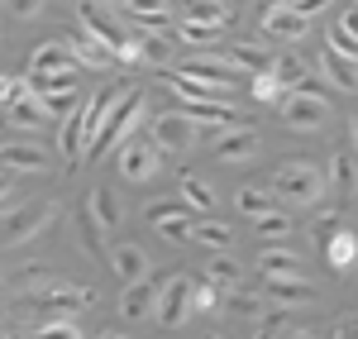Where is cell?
Instances as JSON below:
<instances>
[{
  "label": "cell",
  "instance_id": "cell-55",
  "mask_svg": "<svg viewBox=\"0 0 358 339\" xmlns=\"http://www.w3.org/2000/svg\"><path fill=\"white\" fill-rule=\"evenodd\" d=\"M201 339H220V335H201Z\"/></svg>",
  "mask_w": 358,
  "mask_h": 339
},
{
  "label": "cell",
  "instance_id": "cell-8",
  "mask_svg": "<svg viewBox=\"0 0 358 339\" xmlns=\"http://www.w3.org/2000/svg\"><path fill=\"white\" fill-rule=\"evenodd\" d=\"M153 148L158 153H187V148H196L201 143V129H196L187 115H177V110H167V115H158L153 120Z\"/></svg>",
  "mask_w": 358,
  "mask_h": 339
},
{
  "label": "cell",
  "instance_id": "cell-43",
  "mask_svg": "<svg viewBox=\"0 0 358 339\" xmlns=\"http://www.w3.org/2000/svg\"><path fill=\"white\" fill-rule=\"evenodd\" d=\"M53 282L57 277L48 273V268H29V273H20V291H29V296H34V291H48Z\"/></svg>",
  "mask_w": 358,
  "mask_h": 339
},
{
  "label": "cell",
  "instance_id": "cell-11",
  "mask_svg": "<svg viewBox=\"0 0 358 339\" xmlns=\"http://www.w3.org/2000/svg\"><path fill=\"white\" fill-rule=\"evenodd\" d=\"M273 77L282 91H306V96H320L325 101V86L310 77V62H301V57H273Z\"/></svg>",
  "mask_w": 358,
  "mask_h": 339
},
{
  "label": "cell",
  "instance_id": "cell-20",
  "mask_svg": "<svg viewBox=\"0 0 358 339\" xmlns=\"http://www.w3.org/2000/svg\"><path fill=\"white\" fill-rule=\"evenodd\" d=\"M258 273H263V277H301V258H296V249L268 244V249L258 254Z\"/></svg>",
  "mask_w": 358,
  "mask_h": 339
},
{
  "label": "cell",
  "instance_id": "cell-25",
  "mask_svg": "<svg viewBox=\"0 0 358 339\" xmlns=\"http://www.w3.org/2000/svg\"><path fill=\"white\" fill-rule=\"evenodd\" d=\"M263 282H268V296H277L282 306H306L315 296V287L306 277H263Z\"/></svg>",
  "mask_w": 358,
  "mask_h": 339
},
{
  "label": "cell",
  "instance_id": "cell-26",
  "mask_svg": "<svg viewBox=\"0 0 358 339\" xmlns=\"http://www.w3.org/2000/svg\"><path fill=\"white\" fill-rule=\"evenodd\" d=\"M134 43H138V62H148V67L172 62V34H134Z\"/></svg>",
  "mask_w": 358,
  "mask_h": 339
},
{
  "label": "cell",
  "instance_id": "cell-53",
  "mask_svg": "<svg viewBox=\"0 0 358 339\" xmlns=\"http://www.w3.org/2000/svg\"><path fill=\"white\" fill-rule=\"evenodd\" d=\"M96 5H106V10H124V0H96Z\"/></svg>",
  "mask_w": 358,
  "mask_h": 339
},
{
  "label": "cell",
  "instance_id": "cell-5",
  "mask_svg": "<svg viewBox=\"0 0 358 339\" xmlns=\"http://www.w3.org/2000/svg\"><path fill=\"white\" fill-rule=\"evenodd\" d=\"M277 106H282V124L296 129V134H315V129H325V120H330V106H325L320 96H306V91H287Z\"/></svg>",
  "mask_w": 358,
  "mask_h": 339
},
{
  "label": "cell",
  "instance_id": "cell-21",
  "mask_svg": "<svg viewBox=\"0 0 358 339\" xmlns=\"http://www.w3.org/2000/svg\"><path fill=\"white\" fill-rule=\"evenodd\" d=\"M62 48H67V57H72L77 67H110V62H115L110 48H101V43H96V38H86V34H72Z\"/></svg>",
  "mask_w": 358,
  "mask_h": 339
},
{
  "label": "cell",
  "instance_id": "cell-24",
  "mask_svg": "<svg viewBox=\"0 0 358 339\" xmlns=\"http://www.w3.org/2000/svg\"><path fill=\"white\" fill-rule=\"evenodd\" d=\"M320 67H325V77H330L339 91H358V62H354V57L325 48V53H320Z\"/></svg>",
  "mask_w": 358,
  "mask_h": 339
},
{
  "label": "cell",
  "instance_id": "cell-34",
  "mask_svg": "<svg viewBox=\"0 0 358 339\" xmlns=\"http://www.w3.org/2000/svg\"><path fill=\"white\" fill-rule=\"evenodd\" d=\"M187 239H196V244H206V249H229V225H220V220H201V225L187 229Z\"/></svg>",
  "mask_w": 358,
  "mask_h": 339
},
{
  "label": "cell",
  "instance_id": "cell-50",
  "mask_svg": "<svg viewBox=\"0 0 358 339\" xmlns=\"http://www.w3.org/2000/svg\"><path fill=\"white\" fill-rule=\"evenodd\" d=\"M5 106H10V77L0 72V110H5Z\"/></svg>",
  "mask_w": 358,
  "mask_h": 339
},
{
  "label": "cell",
  "instance_id": "cell-30",
  "mask_svg": "<svg viewBox=\"0 0 358 339\" xmlns=\"http://www.w3.org/2000/svg\"><path fill=\"white\" fill-rule=\"evenodd\" d=\"M77 239H82V249L91 258H101V249H106V234H101V225H96V215H91V205H77Z\"/></svg>",
  "mask_w": 358,
  "mask_h": 339
},
{
  "label": "cell",
  "instance_id": "cell-49",
  "mask_svg": "<svg viewBox=\"0 0 358 339\" xmlns=\"http://www.w3.org/2000/svg\"><path fill=\"white\" fill-rule=\"evenodd\" d=\"M277 339H315V330H277Z\"/></svg>",
  "mask_w": 358,
  "mask_h": 339
},
{
  "label": "cell",
  "instance_id": "cell-19",
  "mask_svg": "<svg viewBox=\"0 0 358 339\" xmlns=\"http://www.w3.org/2000/svg\"><path fill=\"white\" fill-rule=\"evenodd\" d=\"M224 62H229L234 72H253V77L273 72V53L258 48V43H229V48H224Z\"/></svg>",
  "mask_w": 358,
  "mask_h": 339
},
{
  "label": "cell",
  "instance_id": "cell-27",
  "mask_svg": "<svg viewBox=\"0 0 358 339\" xmlns=\"http://www.w3.org/2000/svg\"><path fill=\"white\" fill-rule=\"evenodd\" d=\"M172 38H182V43H192V48H220V43H224V29L220 24H196V20H182Z\"/></svg>",
  "mask_w": 358,
  "mask_h": 339
},
{
  "label": "cell",
  "instance_id": "cell-44",
  "mask_svg": "<svg viewBox=\"0 0 358 339\" xmlns=\"http://www.w3.org/2000/svg\"><path fill=\"white\" fill-rule=\"evenodd\" d=\"M153 229L163 234L167 244H182V239H187V229H192V220H187V215H172V220H163V225H153Z\"/></svg>",
  "mask_w": 358,
  "mask_h": 339
},
{
  "label": "cell",
  "instance_id": "cell-17",
  "mask_svg": "<svg viewBox=\"0 0 358 339\" xmlns=\"http://www.w3.org/2000/svg\"><path fill=\"white\" fill-rule=\"evenodd\" d=\"M320 258H325V268H330V273H349V268L358 263V234H354V229L330 234V239L320 244Z\"/></svg>",
  "mask_w": 358,
  "mask_h": 339
},
{
  "label": "cell",
  "instance_id": "cell-33",
  "mask_svg": "<svg viewBox=\"0 0 358 339\" xmlns=\"http://www.w3.org/2000/svg\"><path fill=\"white\" fill-rule=\"evenodd\" d=\"M5 124H10V129H20V134H38V129H43V110H38V106H5Z\"/></svg>",
  "mask_w": 358,
  "mask_h": 339
},
{
  "label": "cell",
  "instance_id": "cell-18",
  "mask_svg": "<svg viewBox=\"0 0 358 339\" xmlns=\"http://www.w3.org/2000/svg\"><path fill=\"white\" fill-rule=\"evenodd\" d=\"M263 34H273V38H287V43H296L301 34H310V20H301L292 5H277V10H263Z\"/></svg>",
  "mask_w": 358,
  "mask_h": 339
},
{
  "label": "cell",
  "instance_id": "cell-52",
  "mask_svg": "<svg viewBox=\"0 0 358 339\" xmlns=\"http://www.w3.org/2000/svg\"><path fill=\"white\" fill-rule=\"evenodd\" d=\"M10 196V177H5V172H0V201Z\"/></svg>",
  "mask_w": 358,
  "mask_h": 339
},
{
  "label": "cell",
  "instance_id": "cell-9",
  "mask_svg": "<svg viewBox=\"0 0 358 339\" xmlns=\"http://www.w3.org/2000/svg\"><path fill=\"white\" fill-rule=\"evenodd\" d=\"M77 20H82V34H86V38H96V43H101V48H110V53L124 43V38H129V29L115 20V10L96 5V0H86L82 10H77Z\"/></svg>",
  "mask_w": 358,
  "mask_h": 339
},
{
  "label": "cell",
  "instance_id": "cell-3",
  "mask_svg": "<svg viewBox=\"0 0 358 339\" xmlns=\"http://www.w3.org/2000/svg\"><path fill=\"white\" fill-rule=\"evenodd\" d=\"M143 120H148V96H143V91H124V96L115 101V110H110V120H106V129H101V139H96L91 153H110V148H120L124 139H134Z\"/></svg>",
  "mask_w": 358,
  "mask_h": 339
},
{
  "label": "cell",
  "instance_id": "cell-13",
  "mask_svg": "<svg viewBox=\"0 0 358 339\" xmlns=\"http://www.w3.org/2000/svg\"><path fill=\"white\" fill-rule=\"evenodd\" d=\"M253 153H258V129L253 124H234V129L215 134V158H224V163H244Z\"/></svg>",
  "mask_w": 358,
  "mask_h": 339
},
{
  "label": "cell",
  "instance_id": "cell-45",
  "mask_svg": "<svg viewBox=\"0 0 358 339\" xmlns=\"http://www.w3.org/2000/svg\"><path fill=\"white\" fill-rule=\"evenodd\" d=\"M325 48H334V53H344V57H354V62H358V38H349V34H344L339 24L330 29V38H325Z\"/></svg>",
  "mask_w": 358,
  "mask_h": 339
},
{
  "label": "cell",
  "instance_id": "cell-36",
  "mask_svg": "<svg viewBox=\"0 0 358 339\" xmlns=\"http://www.w3.org/2000/svg\"><path fill=\"white\" fill-rule=\"evenodd\" d=\"M234 205H239L244 215H253V220H258V215H268V210H277V205H273V196H268L263 187H239Z\"/></svg>",
  "mask_w": 358,
  "mask_h": 339
},
{
  "label": "cell",
  "instance_id": "cell-1",
  "mask_svg": "<svg viewBox=\"0 0 358 339\" xmlns=\"http://www.w3.org/2000/svg\"><path fill=\"white\" fill-rule=\"evenodd\" d=\"M163 82L177 101H229V91H234V67H229L220 53L215 57H187V62H182V77H163Z\"/></svg>",
  "mask_w": 358,
  "mask_h": 339
},
{
  "label": "cell",
  "instance_id": "cell-37",
  "mask_svg": "<svg viewBox=\"0 0 358 339\" xmlns=\"http://www.w3.org/2000/svg\"><path fill=\"white\" fill-rule=\"evenodd\" d=\"M224 306L239 315V320H258V315H263V296H258V291H239V287H234V291L224 296Z\"/></svg>",
  "mask_w": 358,
  "mask_h": 339
},
{
  "label": "cell",
  "instance_id": "cell-22",
  "mask_svg": "<svg viewBox=\"0 0 358 339\" xmlns=\"http://www.w3.org/2000/svg\"><path fill=\"white\" fill-rule=\"evenodd\" d=\"M153 301H158V287L129 282L124 296H120V315H124V320H143V315H153Z\"/></svg>",
  "mask_w": 358,
  "mask_h": 339
},
{
  "label": "cell",
  "instance_id": "cell-10",
  "mask_svg": "<svg viewBox=\"0 0 358 339\" xmlns=\"http://www.w3.org/2000/svg\"><path fill=\"white\" fill-rule=\"evenodd\" d=\"M53 215H57V205H34V210L5 215V220H0V244H24V239H34V234H43Z\"/></svg>",
  "mask_w": 358,
  "mask_h": 339
},
{
  "label": "cell",
  "instance_id": "cell-54",
  "mask_svg": "<svg viewBox=\"0 0 358 339\" xmlns=\"http://www.w3.org/2000/svg\"><path fill=\"white\" fill-rule=\"evenodd\" d=\"M101 339H129V335H120V330H106V335H101Z\"/></svg>",
  "mask_w": 358,
  "mask_h": 339
},
{
  "label": "cell",
  "instance_id": "cell-2",
  "mask_svg": "<svg viewBox=\"0 0 358 339\" xmlns=\"http://www.w3.org/2000/svg\"><path fill=\"white\" fill-rule=\"evenodd\" d=\"M273 196L287 205V210H306V205H320L325 196V172L315 168V163H301V158H292V163H282L273 172Z\"/></svg>",
  "mask_w": 358,
  "mask_h": 339
},
{
  "label": "cell",
  "instance_id": "cell-12",
  "mask_svg": "<svg viewBox=\"0 0 358 339\" xmlns=\"http://www.w3.org/2000/svg\"><path fill=\"white\" fill-rule=\"evenodd\" d=\"M29 72H34V82H38V77H67V82H72V77H77V62H72L67 48L53 38V43H38V48L29 53Z\"/></svg>",
  "mask_w": 358,
  "mask_h": 339
},
{
  "label": "cell",
  "instance_id": "cell-51",
  "mask_svg": "<svg viewBox=\"0 0 358 339\" xmlns=\"http://www.w3.org/2000/svg\"><path fill=\"white\" fill-rule=\"evenodd\" d=\"M349 134H354V158H358V115L349 120Z\"/></svg>",
  "mask_w": 358,
  "mask_h": 339
},
{
  "label": "cell",
  "instance_id": "cell-46",
  "mask_svg": "<svg viewBox=\"0 0 358 339\" xmlns=\"http://www.w3.org/2000/svg\"><path fill=\"white\" fill-rule=\"evenodd\" d=\"M43 5H48V0H5V10H10L15 20H34V15H43Z\"/></svg>",
  "mask_w": 358,
  "mask_h": 339
},
{
  "label": "cell",
  "instance_id": "cell-23",
  "mask_svg": "<svg viewBox=\"0 0 358 339\" xmlns=\"http://www.w3.org/2000/svg\"><path fill=\"white\" fill-rule=\"evenodd\" d=\"M325 187H334L339 196H358V158L354 153H334L330 158V177Z\"/></svg>",
  "mask_w": 358,
  "mask_h": 339
},
{
  "label": "cell",
  "instance_id": "cell-4",
  "mask_svg": "<svg viewBox=\"0 0 358 339\" xmlns=\"http://www.w3.org/2000/svg\"><path fill=\"white\" fill-rule=\"evenodd\" d=\"M86 301H96V291H91V287H72V282H53L48 291H34V296H24L29 311H43L48 320H72V315L82 311Z\"/></svg>",
  "mask_w": 358,
  "mask_h": 339
},
{
  "label": "cell",
  "instance_id": "cell-40",
  "mask_svg": "<svg viewBox=\"0 0 358 339\" xmlns=\"http://www.w3.org/2000/svg\"><path fill=\"white\" fill-rule=\"evenodd\" d=\"M248 91H253V101H263V106H277V101L287 96V91L277 86V77H273V72H263V77H253V86H248Z\"/></svg>",
  "mask_w": 358,
  "mask_h": 339
},
{
  "label": "cell",
  "instance_id": "cell-47",
  "mask_svg": "<svg viewBox=\"0 0 358 339\" xmlns=\"http://www.w3.org/2000/svg\"><path fill=\"white\" fill-rule=\"evenodd\" d=\"M330 339H358V315H349V320H339L330 330Z\"/></svg>",
  "mask_w": 358,
  "mask_h": 339
},
{
  "label": "cell",
  "instance_id": "cell-7",
  "mask_svg": "<svg viewBox=\"0 0 358 339\" xmlns=\"http://www.w3.org/2000/svg\"><path fill=\"white\" fill-rule=\"evenodd\" d=\"M153 315H158V325L163 330H177L187 315H192V277H167L163 287H158V301H153Z\"/></svg>",
  "mask_w": 358,
  "mask_h": 339
},
{
  "label": "cell",
  "instance_id": "cell-39",
  "mask_svg": "<svg viewBox=\"0 0 358 339\" xmlns=\"http://www.w3.org/2000/svg\"><path fill=\"white\" fill-rule=\"evenodd\" d=\"M306 229H310V239H315V244H325L330 234H339V229H344V210H320V215H315Z\"/></svg>",
  "mask_w": 358,
  "mask_h": 339
},
{
  "label": "cell",
  "instance_id": "cell-16",
  "mask_svg": "<svg viewBox=\"0 0 358 339\" xmlns=\"http://www.w3.org/2000/svg\"><path fill=\"white\" fill-rule=\"evenodd\" d=\"M110 268H115V277L129 287V282H148V268H153V258L143 254L138 244H115L110 249Z\"/></svg>",
  "mask_w": 358,
  "mask_h": 339
},
{
  "label": "cell",
  "instance_id": "cell-6",
  "mask_svg": "<svg viewBox=\"0 0 358 339\" xmlns=\"http://www.w3.org/2000/svg\"><path fill=\"white\" fill-rule=\"evenodd\" d=\"M158 172H163V153L148 139L134 134V139L120 143V177H124V182H153Z\"/></svg>",
  "mask_w": 358,
  "mask_h": 339
},
{
  "label": "cell",
  "instance_id": "cell-14",
  "mask_svg": "<svg viewBox=\"0 0 358 339\" xmlns=\"http://www.w3.org/2000/svg\"><path fill=\"white\" fill-rule=\"evenodd\" d=\"M53 168V158L43 153V148H34V143H0V172L10 177V172H48Z\"/></svg>",
  "mask_w": 358,
  "mask_h": 339
},
{
  "label": "cell",
  "instance_id": "cell-35",
  "mask_svg": "<svg viewBox=\"0 0 358 339\" xmlns=\"http://www.w3.org/2000/svg\"><path fill=\"white\" fill-rule=\"evenodd\" d=\"M201 282H210L215 291H234V287H239V268H234L229 258H210V263H206V277H201Z\"/></svg>",
  "mask_w": 358,
  "mask_h": 339
},
{
  "label": "cell",
  "instance_id": "cell-48",
  "mask_svg": "<svg viewBox=\"0 0 358 339\" xmlns=\"http://www.w3.org/2000/svg\"><path fill=\"white\" fill-rule=\"evenodd\" d=\"M339 29H344L349 38H358V5H354V10H349V15H344V20H339Z\"/></svg>",
  "mask_w": 358,
  "mask_h": 339
},
{
  "label": "cell",
  "instance_id": "cell-15",
  "mask_svg": "<svg viewBox=\"0 0 358 339\" xmlns=\"http://www.w3.org/2000/svg\"><path fill=\"white\" fill-rule=\"evenodd\" d=\"M57 148H62V163H67V168L86 163V110H82V106L62 120V129H57Z\"/></svg>",
  "mask_w": 358,
  "mask_h": 339
},
{
  "label": "cell",
  "instance_id": "cell-42",
  "mask_svg": "<svg viewBox=\"0 0 358 339\" xmlns=\"http://www.w3.org/2000/svg\"><path fill=\"white\" fill-rule=\"evenodd\" d=\"M172 215H187V210H182L177 201H148V205H143V220H148V225H163Z\"/></svg>",
  "mask_w": 358,
  "mask_h": 339
},
{
  "label": "cell",
  "instance_id": "cell-28",
  "mask_svg": "<svg viewBox=\"0 0 358 339\" xmlns=\"http://www.w3.org/2000/svg\"><path fill=\"white\" fill-rule=\"evenodd\" d=\"M182 20H196V24H229V5L224 0H182Z\"/></svg>",
  "mask_w": 358,
  "mask_h": 339
},
{
  "label": "cell",
  "instance_id": "cell-29",
  "mask_svg": "<svg viewBox=\"0 0 358 339\" xmlns=\"http://www.w3.org/2000/svg\"><path fill=\"white\" fill-rule=\"evenodd\" d=\"M86 205H91V215H96L101 234L120 225V201H115V192H110V187H96V192L86 196Z\"/></svg>",
  "mask_w": 358,
  "mask_h": 339
},
{
  "label": "cell",
  "instance_id": "cell-31",
  "mask_svg": "<svg viewBox=\"0 0 358 339\" xmlns=\"http://www.w3.org/2000/svg\"><path fill=\"white\" fill-rule=\"evenodd\" d=\"M292 210H268V215H258V220H253V234H258V239H268V244H273V239H292Z\"/></svg>",
  "mask_w": 358,
  "mask_h": 339
},
{
  "label": "cell",
  "instance_id": "cell-38",
  "mask_svg": "<svg viewBox=\"0 0 358 339\" xmlns=\"http://www.w3.org/2000/svg\"><path fill=\"white\" fill-rule=\"evenodd\" d=\"M224 306V291H215L210 282H192V315H210Z\"/></svg>",
  "mask_w": 358,
  "mask_h": 339
},
{
  "label": "cell",
  "instance_id": "cell-41",
  "mask_svg": "<svg viewBox=\"0 0 358 339\" xmlns=\"http://www.w3.org/2000/svg\"><path fill=\"white\" fill-rule=\"evenodd\" d=\"M34 339H86V335L77 330V325H72V320H43Z\"/></svg>",
  "mask_w": 358,
  "mask_h": 339
},
{
  "label": "cell",
  "instance_id": "cell-32",
  "mask_svg": "<svg viewBox=\"0 0 358 339\" xmlns=\"http://www.w3.org/2000/svg\"><path fill=\"white\" fill-rule=\"evenodd\" d=\"M177 192H182V201H187V205H196V210H215V192H210L196 172H182Z\"/></svg>",
  "mask_w": 358,
  "mask_h": 339
}]
</instances>
